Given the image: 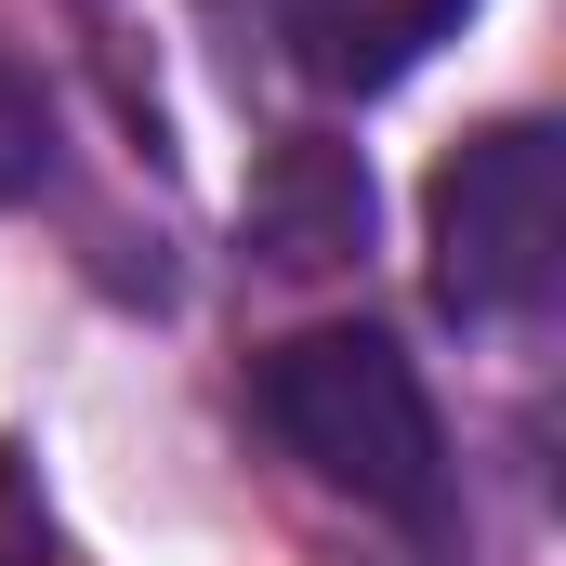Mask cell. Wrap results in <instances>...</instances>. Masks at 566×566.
I'll return each mask as SVG.
<instances>
[{
  "mask_svg": "<svg viewBox=\"0 0 566 566\" xmlns=\"http://www.w3.org/2000/svg\"><path fill=\"white\" fill-rule=\"evenodd\" d=\"M461 13H474V0H264L277 53L316 80V93H396Z\"/></svg>",
  "mask_w": 566,
  "mask_h": 566,
  "instance_id": "cell-3",
  "label": "cell"
},
{
  "mask_svg": "<svg viewBox=\"0 0 566 566\" xmlns=\"http://www.w3.org/2000/svg\"><path fill=\"white\" fill-rule=\"evenodd\" d=\"M251 251L316 277V264H356L369 251V171L343 145H277L264 185H251Z\"/></svg>",
  "mask_w": 566,
  "mask_h": 566,
  "instance_id": "cell-4",
  "label": "cell"
},
{
  "mask_svg": "<svg viewBox=\"0 0 566 566\" xmlns=\"http://www.w3.org/2000/svg\"><path fill=\"white\" fill-rule=\"evenodd\" d=\"M40 185H53V106H40V80L0 53V211L40 198Z\"/></svg>",
  "mask_w": 566,
  "mask_h": 566,
  "instance_id": "cell-5",
  "label": "cell"
},
{
  "mask_svg": "<svg viewBox=\"0 0 566 566\" xmlns=\"http://www.w3.org/2000/svg\"><path fill=\"white\" fill-rule=\"evenodd\" d=\"M251 409H264V434L329 501H356L396 541L448 554V434H434L422 369L382 329H290L277 356L251 369Z\"/></svg>",
  "mask_w": 566,
  "mask_h": 566,
  "instance_id": "cell-1",
  "label": "cell"
},
{
  "mask_svg": "<svg viewBox=\"0 0 566 566\" xmlns=\"http://www.w3.org/2000/svg\"><path fill=\"white\" fill-rule=\"evenodd\" d=\"M566 277V133L501 119L434 171V303L474 329H527Z\"/></svg>",
  "mask_w": 566,
  "mask_h": 566,
  "instance_id": "cell-2",
  "label": "cell"
}]
</instances>
